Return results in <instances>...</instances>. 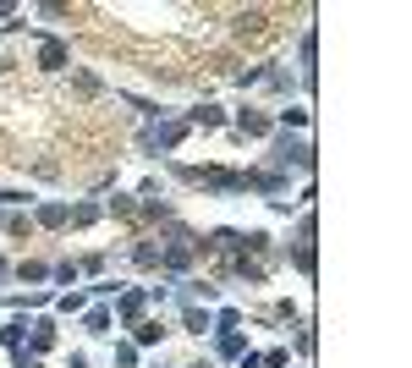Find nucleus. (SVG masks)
Here are the masks:
<instances>
[{
    "instance_id": "1",
    "label": "nucleus",
    "mask_w": 412,
    "mask_h": 368,
    "mask_svg": "<svg viewBox=\"0 0 412 368\" xmlns=\"http://www.w3.org/2000/svg\"><path fill=\"white\" fill-rule=\"evenodd\" d=\"M39 61H44L50 72H61V67H67V50H61V44H44V50H39Z\"/></svg>"
}]
</instances>
